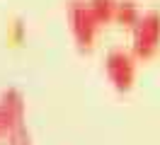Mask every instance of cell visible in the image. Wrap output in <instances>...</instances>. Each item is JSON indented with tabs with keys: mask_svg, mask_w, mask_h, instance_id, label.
<instances>
[{
	"mask_svg": "<svg viewBox=\"0 0 160 145\" xmlns=\"http://www.w3.org/2000/svg\"><path fill=\"white\" fill-rule=\"evenodd\" d=\"M12 36L17 39V41H22V36H24V29H22L20 22H17V27H15V34H12Z\"/></svg>",
	"mask_w": 160,
	"mask_h": 145,
	"instance_id": "7",
	"label": "cell"
},
{
	"mask_svg": "<svg viewBox=\"0 0 160 145\" xmlns=\"http://www.w3.org/2000/svg\"><path fill=\"white\" fill-rule=\"evenodd\" d=\"M104 73L117 89L126 92V89L133 87V80H136V60H133L131 53L121 51V48H114L104 58Z\"/></svg>",
	"mask_w": 160,
	"mask_h": 145,
	"instance_id": "4",
	"label": "cell"
},
{
	"mask_svg": "<svg viewBox=\"0 0 160 145\" xmlns=\"http://www.w3.org/2000/svg\"><path fill=\"white\" fill-rule=\"evenodd\" d=\"M24 128V99L17 89H8L0 97V140H10Z\"/></svg>",
	"mask_w": 160,
	"mask_h": 145,
	"instance_id": "3",
	"label": "cell"
},
{
	"mask_svg": "<svg viewBox=\"0 0 160 145\" xmlns=\"http://www.w3.org/2000/svg\"><path fill=\"white\" fill-rule=\"evenodd\" d=\"M88 7H90L92 17L102 24L114 22V10H117V0H88Z\"/></svg>",
	"mask_w": 160,
	"mask_h": 145,
	"instance_id": "6",
	"label": "cell"
},
{
	"mask_svg": "<svg viewBox=\"0 0 160 145\" xmlns=\"http://www.w3.org/2000/svg\"><path fill=\"white\" fill-rule=\"evenodd\" d=\"M68 22H70V31L78 41L80 48H90L97 39L100 31V22L92 17L90 7L85 0H73L68 5Z\"/></svg>",
	"mask_w": 160,
	"mask_h": 145,
	"instance_id": "2",
	"label": "cell"
},
{
	"mask_svg": "<svg viewBox=\"0 0 160 145\" xmlns=\"http://www.w3.org/2000/svg\"><path fill=\"white\" fill-rule=\"evenodd\" d=\"M141 12L136 7V2L131 0H117V10H114V22H119L124 27H133L138 22Z\"/></svg>",
	"mask_w": 160,
	"mask_h": 145,
	"instance_id": "5",
	"label": "cell"
},
{
	"mask_svg": "<svg viewBox=\"0 0 160 145\" xmlns=\"http://www.w3.org/2000/svg\"><path fill=\"white\" fill-rule=\"evenodd\" d=\"M160 48V12H146L133 24V56L150 58Z\"/></svg>",
	"mask_w": 160,
	"mask_h": 145,
	"instance_id": "1",
	"label": "cell"
}]
</instances>
